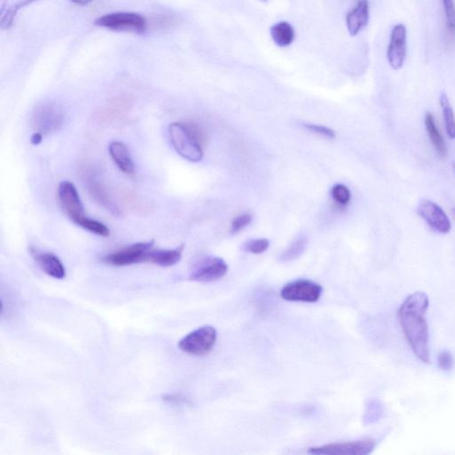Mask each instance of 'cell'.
I'll use <instances>...</instances> for the list:
<instances>
[{"mask_svg":"<svg viewBox=\"0 0 455 455\" xmlns=\"http://www.w3.org/2000/svg\"><path fill=\"white\" fill-rule=\"evenodd\" d=\"M430 300L426 293H412L398 312V321L412 351L421 361L430 362V332L426 319Z\"/></svg>","mask_w":455,"mask_h":455,"instance_id":"cell-1","label":"cell"},{"mask_svg":"<svg viewBox=\"0 0 455 455\" xmlns=\"http://www.w3.org/2000/svg\"><path fill=\"white\" fill-rule=\"evenodd\" d=\"M171 144L180 156L199 162L203 158L202 145L190 134L186 124L173 123L168 128Z\"/></svg>","mask_w":455,"mask_h":455,"instance_id":"cell-2","label":"cell"},{"mask_svg":"<svg viewBox=\"0 0 455 455\" xmlns=\"http://www.w3.org/2000/svg\"><path fill=\"white\" fill-rule=\"evenodd\" d=\"M65 112L55 102H44L36 107L32 116V127L36 132L48 134L60 130L64 123Z\"/></svg>","mask_w":455,"mask_h":455,"instance_id":"cell-3","label":"cell"},{"mask_svg":"<svg viewBox=\"0 0 455 455\" xmlns=\"http://www.w3.org/2000/svg\"><path fill=\"white\" fill-rule=\"evenodd\" d=\"M94 24L115 31L144 33L147 29L146 19L143 15L131 12L102 15L95 20Z\"/></svg>","mask_w":455,"mask_h":455,"instance_id":"cell-4","label":"cell"},{"mask_svg":"<svg viewBox=\"0 0 455 455\" xmlns=\"http://www.w3.org/2000/svg\"><path fill=\"white\" fill-rule=\"evenodd\" d=\"M217 332L211 326H201L194 330L178 344L184 354L193 356H204L210 354L216 344Z\"/></svg>","mask_w":455,"mask_h":455,"instance_id":"cell-5","label":"cell"},{"mask_svg":"<svg viewBox=\"0 0 455 455\" xmlns=\"http://www.w3.org/2000/svg\"><path fill=\"white\" fill-rule=\"evenodd\" d=\"M154 241L140 242L124 247L117 252L104 257V262L108 265L124 267L147 262L148 253L153 248Z\"/></svg>","mask_w":455,"mask_h":455,"instance_id":"cell-6","label":"cell"},{"mask_svg":"<svg viewBox=\"0 0 455 455\" xmlns=\"http://www.w3.org/2000/svg\"><path fill=\"white\" fill-rule=\"evenodd\" d=\"M323 288L311 280L300 279L284 286L280 295L289 302H316L321 299Z\"/></svg>","mask_w":455,"mask_h":455,"instance_id":"cell-7","label":"cell"},{"mask_svg":"<svg viewBox=\"0 0 455 455\" xmlns=\"http://www.w3.org/2000/svg\"><path fill=\"white\" fill-rule=\"evenodd\" d=\"M374 440L372 438H367L357 441L328 444H325V446L311 447L308 450V453L318 455H368L374 451Z\"/></svg>","mask_w":455,"mask_h":455,"instance_id":"cell-8","label":"cell"},{"mask_svg":"<svg viewBox=\"0 0 455 455\" xmlns=\"http://www.w3.org/2000/svg\"><path fill=\"white\" fill-rule=\"evenodd\" d=\"M407 29L403 24L392 28L387 49L388 64L395 71L403 67L407 58Z\"/></svg>","mask_w":455,"mask_h":455,"instance_id":"cell-9","label":"cell"},{"mask_svg":"<svg viewBox=\"0 0 455 455\" xmlns=\"http://www.w3.org/2000/svg\"><path fill=\"white\" fill-rule=\"evenodd\" d=\"M58 199L62 209L72 222L77 224L84 218L85 216L83 203L74 183L69 181H62L58 186Z\"/></svg>","mask_w":455,"mask_h":455,"instance_id":"cell-10","label":"cell"},{"mask_svg":"<svg viewBox=\"0 0 455 455\" xmlns=\"http://www.w3.org/2000/svg\"><path fill=\"white\" fill-rule=\"evenodd\" d=\"M227 270L225 260L219 257H207L197 263L190 273V279L203 283L216 281L227 274Z\"/></svg>","mask_w":455,"mask_h":455,"instance_id":"cell-11","label":"cell"},{"mask_svg":"<svg viewBox=\"0 0 455 455\" xmlns=\"http://www.w3.org/2000/svg\"><path fill=\"white\" fill-rule=\"evenodd\" d=\"M417 212L428 225L440 234H447L451 232V223L442 207L433 201L424 200L419 204Z\"/></svg>","mask_w":455,"mask_h":455,"instance_id":"cell-12","label":"cell"},{"mask_svg":"<svg viewBox=\"0 0 455 455\" xmlns=\"http://www.w3.org/2000/svg\"><path fill=\"white\" fill-rule=\"evenodd\" d=\"M33 258L41 266L43 272L49 276L56 279H62L65 278V267L62 265L61 260L54 253L48 252H41L35 247H31L29 249Z\"/></svg>","mask_w":455,"mask_h":455,"instance_id":"cell-13","label":"cell"},{"mask_svg":"<svg viewBox=\"0 0 455 455\" xmlns=\"http://www.w3.org/2000/svg\"><path fill=\"white\" fill-rule=\"evenodd\" d=\"M368 22V0H358L355 8L346 15V25H347L349 34L355 37L367 27Z\"/></svg>","mask_w":455,"mask_h":455,"instance_id":"cell-14","label":"cell"},{"mask_svg":"<svg viewBox=\"0 0 455 455\" xmlns=\"http://www.w3.org/2000/svg\"><path fill=\"white\" fill-rule=\"evenodd\" d=\"M85 178L89 193L93 197V199L99 204H101L108 212L120 216L121 214L120 209H118L116 204L112 202L111 197L106 193V190L102 187L101 183H99L94 174L88 171L87 173H85Z\"/></svg>","mask_w":455,"mask_h":455,"instance_id":"cell-15","label":"cell"},{"mask_svg":"<svg viewBox=\"0 0 455 455\" xmlns=\"http://www.w3.org/2000/svg\"><path fill=\"white\" fill-rule=\"evenodd\" d=\"M108 153L122 172L127 174L134 173V164L126 145L121 141H113L108 146Z\"/></svg>","mask_w":455,"mask_h":455,"instance_id":"cell-16","label":"cell"},{"mask_svg":"<svg viewBox=\"0 0 455 455\" xmlns=\"http://www.w3.org/2000/svg\"><path fill=\"white\" fill-rule=\"evenodd\" d=\"M183 246L174 249L153 250L148 253L147 262L160 267H172L177 265L183 256Z\"/></svg>","mask_w":455,"mask_h":455,"instance_id":"cell-17","label":"cell"},{"mask_svg":"<svg viewBox=\"0 0 455 455\" xmlns=\"http://www.w3.org/2000/svg\"><path fill=\"white\" fill-rule=\"evenodd\" d=\"M270 37L278 47L286 48L295 41V31L289 22H279L270 28Z\"/></svg>","mask_w":455,"mask_h":455,"instance_id":"cell-18","label":"cell"},{"mask_svg":"<svg viewBox=\"0 0 455 455\" xmlns=\"http://www.w3.org/2000/svg\"><path fill=\"white\" fill-rule=\"evenodd\" d=\"M425 127H426L427 133L428 137H430V141L435 150L441 158H444L447 155V147L446 141H444L443 136L438 131L435 123V120L433 115L428 112L426 116H425Z\"/></svg>","mask_w":455,"mask_h":455,"instance_id":"cell-19","label":"cell"},{"mask_svg":"<svg viewBox=\"0 0 455 455\" xmlns=\"http://www.w3.org/2000/svg\"><path fill=\"white\" fill-rule=\"evenodd\" d=\"M130 102L126 98H117L108 102L107 106L100 112L101 118L105 122L120 118L130 111Z\"/></svg>","mask_w":455,"mask_h":455,"instance_id":"cell-20","label":"cell"},{"mask_svg":"<svg viewBox=\"0 0 455 455\" xmlns=\"http://www.w3.org/2000/svg\"><path fill=\"white\" fill-rule=\"evenodd\" d=\"M440 102L442 110H443V117L447 133L451 140H454L455 115L454 113L453 108L451 106L449 99H448L446 93H442L440 94Z\"/></svg>","mask_w":455,"mask_h":455,"instance_id":"cell-21","label":"cell"},{"mask_svg":"<svg viewBox=\"0 0 455 455\" xmlns=\"http://www.w3.org/2000/svg\"><path fill=\"white\" fill-rule=\"evenodd\" d=\"M38 1V0H18L14 4L6 10L1 19L2 29H9L14 24L15 19L20 11V10L24 8L25 6H29Z\"/></svg>","mask_w":455,"mask_h":455,"instance_id":"cell-22","label":"cell"},{"mask_svg":"<svg viewBox=\"0 0 455 455\" xmlns=\"http://www.w3.org/2000/svg\"><path fill=\"white\" fill-rule=\"evenodd\" d=\"M448 37L455 39V0H441Z\"/></svg>","mask_w":455,"mask_h":455,"instance_id":"cell-23","label":"cell"},{"mask_svg":"<svg viewBox=\"0 0 455 455\" xmlns=\"http://www.w3.org/2000/svg\"><path fill=\"white\" fill-rule=\"evenodd\" d=\"M77 225L83 227L89 232L95 234V235L104 237L110 236V229L105 224L98 222L97 220L88 218L87 216L79 220Z\"/></svg>","mask_w":455,"mask_h":455,"instance_id":"cell-24","label":"cell"},{"mask_svg":"<svg viewBox=\"0 0 455 455\" xmlns=\"http://www.w3.org/2000/svg\"><path fill=\"white\" fill-rule=\"evenodd\" d=\"M306 246L307 239L305 237H299V239H296L295 241H293L288 248L282 253V255L280 256V260H281L282 262H290V260L298 259V257L304 252Z\"/></svg>","mask_w":455,"mask_h":455,"instance_id":"cell-25","label":"cell"},{"mask_svg":"<svg viewBox=\"0 0 455 455\" xmlns=\"http://www.w3.org/2000/svg\"><path fill=\"white\" fill-rule=\"evenodd\" d=\"M331 195L339 206L345 207L351 201V191L344 184H337L332 188Z\"/></svg>","mask_w":455,"mask_h":455,"instance_id":"cell-26","label":"cell"},{"mask_svg":"<svg viewBox=\"0 0 455 455\" xmlns=\"http://www.w3.org/2000/svg\"><path fill=\"white\" fill-rule=\"evenodd\" d=\"M270 242L266 239H250L248 241L244 243L242 246L243 251L260 255L268 250Z\"/></svg>","mask_w":455,"mask_h":455,"instance_id":"cell-27","label":"cell"},{"mask_svg":"<svg viewBox=\"0 0 455 455\" xmlns=\"http://www.w3.org/2000/svg\"><path fill=\"white\" fill-rule=\"evenodd\" d=\"M253 217L250 214H243L241 216H237L232 223L230 232L232 234L239 233L244 227L248 226L252 222Z\"/></svg>","mask_w":455,"mask_h":455,"instance_id":"cell-28","label":"cell"},{"mask_svg":"<svg viewBox=\"0 0 455 455\" xmlns=\"http://www.w3.org/2000/svg\"><path fill=\"white\" fill-rule=\"evenodd\" d=\"M304 127L306 130L312 132V133L318 134L321 136L328 138V139H334L335 137L334 131L324 126H321V125L304 124Z\"/></svg>","mask_w":455,"mask_h":455,"instance_id":"cell-29","label":"cell"},{"mask_svg":"<svg viewBox=\"0 0 455 455\" xmlns=\"http://www.w3.org/2000/svg\"><path fill=\"white\" fill-rule=\"evenodd\" d=\"M438 363L442 370L449 371L454 364L453 355L449 351H442L438 356Z\"/></svg>","mask_w":455,"mask_h":455,"instance_id":"cell-30","label":"cell"},{"mask_svg":"<svg viewBox=\"0 0 455 455\" xmlns=\"http://www.w3.org/2000/svg\"><path fill=\"white\" fill-rule=\"evenodd\" d=\"M163 400L168 402V403L174 405H180L184 401L183 398H181V396L176 394L164 395Z\"/></svg>","mask_w":455,"mask_h":455,"instance_id":"cell-31","label":"cell"},{"mask_svg":"<svg viewBox=\"0 0 455 455\" xmlns=\"http://www.w3.org/2000/svg\"><path fill=\"white\" fill-rule=\"evenodd\" d=\"M42 138H43L42 134L38 133V132H35V133L32 134V136L31 138V144L34 145H38L39 144L41 143Z\"/></svg>","mask_w":455,"mask_h":455,"instance_id":"cell-32","label":"cell"},{"mask_svg":"<svg viewBox=\"0 0 455 455\" xmlns=\"http://www.w3.org/2000/svg\"><path fill=\"white\" fill-rule=\"evenodd\" d=\"M71 1L78 6H87L89 3L94 1V0H71Z\"/></svg>","mask_w":455,"mask_h":455,"instance_id":"cell-33","label":"cell"},{"mask_svg":"<svg viewBox=\"0 0 455 455\" xmlns=\"http://www.w3.org/2000/svg\"><path fill=\"white\" fill-rule=\"evenodd\" d=\"M260 1L266 2V1H268V0H260Z\"/></svg>","mask_w":455,"mask_h":455,"instance_id":"cell-34","label":"cell"},{"mask_svg":"<svg viewBox=\"0 0 455 455\" xmlns=\"http://www.w3.org/2000/svg\"><path fill=\"white\" fill-rule=\"evenodd\" d=\"M454 171H455V162L454 163Z\"/></svg>","mask_w":455,"mask_h":455,"instance_id":"cell-35","label":"cell"},{"mask_svg":"<svg viewBox=\"0 0 455 455\" xmlns=\"http://www.w3.org/2000/svg\"><path fill=\"white\" fill-rule=\"evenodd\" d=\"M454 213H455V210H454Z\"/></svg>","mask_w":455,"mask_h":455,"instance_id":"cell-36","label":"cell"}]
</instances>
